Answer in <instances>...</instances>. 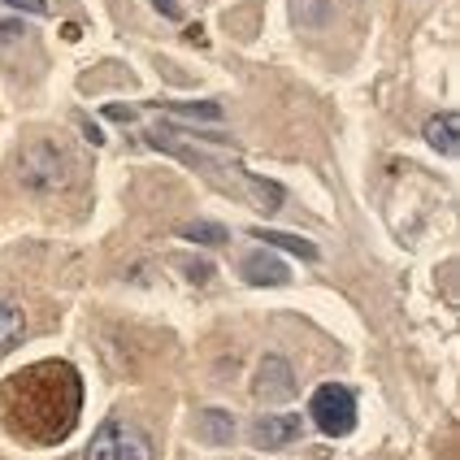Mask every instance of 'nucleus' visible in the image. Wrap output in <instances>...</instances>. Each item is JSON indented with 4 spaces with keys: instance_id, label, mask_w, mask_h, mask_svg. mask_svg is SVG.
<instances>
[{
    "instance_id": "11",
    "label": "nucleus",
    "mask_w": 460,
    "mask_h": 460,
    "mask_svg": "<svg viewBox=\"0 0 460 460\" xmlns=\"http://www.w3.org/2000/svg\"><path fill=\"white\" fill-rule=\"evenodd\" d=\"M200 438H208V443H230V438H234V421H230V412H222V409L200 412Z\"/></svg>"
},
{
    "instance_id": "5",
    "label": "nucleus",
    "mask_w": 460,
    "mask_h": 460,
    "mask_svg": "<svg viewBox=\"0 0 460 460\" xmlns=\"http://www.w3.org/2000/svg\"><path fill=\"white\" fill-rule=\"evenodd\" d=\"M252 391H256V400H291L296 395V378H291V365L282 357H265L261 360V369H256V383H252Z\"/></svg>"
},
{
    "instance_id": "4",
    "label": "nucleus",
    "mask_w": 460,
    "mask_h": 460,
    "mask_svg": "<svg viewBox=\"0 0 460 460\" xmlns=\"http://www.w3.org/2000/svg\"><path fill=\"white\" fill-rule=\"evenodd\" d=\"M18 174L31 191H57V187H66L70 179V165H66V153L44 139V144H31L22 153V165H18Z\"/></svg>"
},
{
    "instance_id": "14",
    "label": "nucleus",
    "mask_w": 460,
    "mask_h": 460,
    "mask_svg": "<svg viewBox=\"0 0 460 460\" xmlns=\"http://www.w3.org/2000/svg\"><path fill=\"white\" fill-rule=\"evenodd\" d=\"M0 4H9V9H22V13H44V9H49L44 0H0Z\"/></svg>"
},
{
    "instance_id": "9",
    "label": "nucleus",
    "mask_w": 460,
    "mask_h": 460,
    "mask_svg": "<svg viewBox=\"0 0 460 460\" xmlns=\"http://www.w3.org/2000/svg\"><path fill=\"white\" fill-rule=\"evenodd\" d=\"M426 139H430V148H438L443 156L456 153V113H438L426 122Z\"/></svg>"
},
{
    "instance_id": "13",
    "label": "nucleus",
    "mask_w": 460,
    "mask_h": 460,
    "mask_svg": "<svg viewBox=\"0 0 460 460\" xmlns=\"http://www.w3.org/2000/svg\"><path fill=\"white\" fill-rule=\"evenodd\" d=\"M179 234L182 239H200V243H226V230L208 226V222H191V226H182Z\"/></svg>"
},
{
    "instance_id": "12",
    "label": "nucleus",
    "mask_w": 460,
    "mask_h": 460,
    "mask_svg": "<svg viewBox=\"0 0 460 460\" xmlns=\"http://www.w3.org/2000/svg\"><path fill=\"white\" fill-rule=\"evenodd\" d=\"M291 18L300 26H322L326 22V0H291Z\"/></svg>"
},
{
    "instance_id": "8",
    "label": "nucleus",
    "mask_w": 460,
    "mask_h": 460,
    "mask_svg": "<svg viewBox=\"0 0 460 460\" xmlns=\"http://www.w3.org/2000/svg\"><path fill=\"white\" fill-rule=\"evenodd\" d=\"M22 339H26V313L9 296H0V357L13 352Z\"/></svg>"
},
{
    "instance_id": "6",
    "label": "nucleus",
    "mask_w": 460,
    "mask_h": 460,
    "mask_svg": "<svg viewBox=\"0 0 460 460\" xmlns=\"http://www.w3.org/2000/svg\"><path fill=\"white\" fill-rule=\"evenodd\" d=\"M239 279L248 287H282V282H291V270L282 265L279 256L252 252L248 261H239Z\"/></svg>"
},
{
    "instance_id": "15",
    "label": "nucleus",
    "mask_w": 460,
    "mask_h": 460,
    "mask_svg": "<svg viewBox=\"0 0 460 460\" xmlns=\"http://www.w3.org/2000/svg\"><path fill=\"white\" fill-rule=\"evenodd\" d=\"M18 35H22L18 22H0V40H18Z\"/></svg>"
},
{
    "instance_id": "10",
    "label": "nucleus",
    "mask_w": 460,
    "mask_h": 460,
    "mask_svg": "<svg viewBox=\"0 0 460 460\" xmlns=\"http://www.w3.org/2000/svg\"><path fill=\"white\" fill-rule=\"evenodd\" d=\"M256 239L270 243V248H282V252H296L300 261H317V248H313L308 239H296V234H282V230H256Z\"/></svg>"
},
{
    "instance_id": "3",
    "label": "nucleus",
    "mask_w": 460,
    "mask_h": 460,
    "mask_svg": "<svg viewBox=\"0 0 460 460\" xmlns=\"http://www.w3.org/2000/svg\"><path fill=\"white\" fill-rule=\"evenodd\" d=\"M308 412H313V421H317V430L322 435H348L352 426H357V400H352V391L339 383H326L313 391V404H308Z\"/></svg>"
},
{
    "instance_id": "7",
    "label": "nucleus",
    "mask_w": 460,
    "mask_h": 460,
    "mask_svg": "<svg viewBox=\"0 0 460 460\" xmlns=\"http://www.w3.org/2000/svg\"><path fill=\"white\" fill-rule=\"evenodd\" d=\"M300 438V417L282 412V417H261L252 426V443L256 447H282V443H296Z\"/></svg>"
},
{
    "instance_id": "16",
    "label": "nucleus",
    "mask_w": 460,
    "mask_h": 460,
    "mask_svg": "<svg viewBox=\"0 0 460 460\" xmlns=\"http://www.w3.org/2000/svg\"><path fill=\"white\" fill-rule=\"evenodd\" d=\"M156 9H161V13H170V18H179V4H174V0H156Z\"/></svg>"
},
{
    "instance_id": "2",
    "label": "nucleus",
    "mask_w": 460,
    "mask_h": 460,
    "mask_svg": "<svg viewBox=\"0 0 460 460\" xmlns=\"http://www.w3.org/2000/svg\"><path fill=\"white\" fill-rule=\"evenodd\" d=\"M87 460H153V438L130 421H104L87 443Z\"/></svg>"
},
{
    "instance_id": "1",
    "label": "nucleus",
    "mask_w": 460,
    "mask_h": 460,
    "mask_svg": "<svg viewBox=\"0 0 460 460\" xmlns=\"http://www.w3.org/2000/svg\"><path fill=\"white\" fill-rule=\"evenodd\" d=\"M83 383L66 360H40L18 369L0 391V421L31 447H52L75 430Z\"/></svg>"
}]
</instances>
